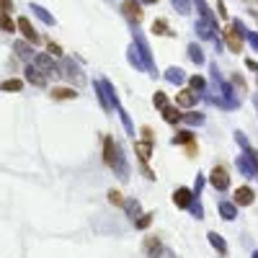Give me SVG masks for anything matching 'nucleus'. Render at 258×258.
<instances>
[{"label":"nucleus","mask_w":258,"mask_h":258,"mask_svg":"<svg viewBox=\"0 0 258 258\" xmlns=\"http://www.w3.org/2000/svg\"><path fill=\"white\" fill-rule=\"evenodd\" d=\"M129 62L134 65V70H142V73H145V65H142V60H140V52H137V47H134V44L129 47Z\"/></svg>","instance_id":"25"},{"label":"nucleus","mask_w":258,"mask_h":258,"mask_svg":"<svg viewBox=\"0 0 258 258\" xmlns=\"http://www.w3.org/2000/svg\"><path fill=\"white\" fill-rule=\"evenodd\" d=\"M116 152H119V145L111 140V137H106L104 140V160H106V165L111 168V163H114V158H116Z\"/></svg>","instance_id":"13"},{"label":"nucleus","mask_w":258,"mask_h":258,"mask_svg":"<svg viewBox=\"0 0 258 258\" xmlns=\"http://www.w3.org/2000/svg\"><path fill=\"white\" fill-rule=\"evenodd\" d=\"M173 5H178L181 13H188V3H186V0H173Z\"/></svg>","instance_id":"45"},{"label":"nucleus","mask_w":258,"mask_h":258,"mask_svg":"<svg viewBox=\"0 0 258 258\" xmlns=\"http://www.w3.org/2000/svg\"><path fill=\"white\" fill-rule=\"evenodd\" d=\"M232 83H235V85H238V88H240V91H245V80H243V77H240V75H235V77H232Z\"/></svg>","instance_id":"47"},{"label":"nucleus","mask_w":258,"mask_h":258,"mask_svg":"<svg viewBox=\"0 0 258 258\" xmlns=\"http://www.w3.org/2000/svg\"><path fill=\"white\" fill-rule=\"evenodd\" d=\"M191 199H194V191H191V188H186V186H178L173 191V201H176V207H181V209H186Z\"/></svg>","instance_id":"10"},{"label":"nucleus","mask_w":258,"mask_h":258,"mask_svg":"<svg viewBox=\"0 0 258 258\" xmlns=\"http://www.w3.org/2000/svg\"><path fill=\"white\" fill-rule=\"evenodd\" d=\"M34 65H37L44 75H62L60 65L52 60V54H37V57H34Z\"/></svg>","instance_id":"4"},{"label":"nucleus","mask_w":258,"mask_h":258,"mask_svg":"<svg viewBox=\"0 0 258 258\" xmlns=\"http://www.w3.org/2000/svg\"><path fill=\"white\" fill-rule=\"evenodd\" d=\"M245 152H248V155H251V158H253V163H256V171H258V152H256L253 147H251V150H245Z\"/></svg>","instance_id":"49"},{"label":"nucleus","mask_w":258,"mask_h":258,"mask_svg":"<svg viewBox=\"0 0 258 258\" xmlns=\"http://www.w3.org/2000/svg\"><path fill=\"white\" fill-rule=\"evenodd\" d=\"M235 140H238V145H240L243 150H251V142L245 140V134H243V132H235Z\"/></svg>","instance_id":"39"},{"label":"nucleus","mask_w":258,"mask_h":258,"mask_svg":"<svg viewBox=\"0 0 258 258\" xmlns=\"http://www.w3.org/2000/svg\"><path fill=\"white\" fill-rule=\"evenodd\" d=\"M165 80H168V83L181 85V83L186 80V75H184V70H181V67H168V70H165Z\"/></svg>","instance_id":"19"},{"label":"nucleus","mask_w":258,"mask_h":258,"mask_svg":"<svg viewBox=\"0 0 258 258\" xmlns=\"http://www.w3.org/2000/svg\"><path fill=\"white\" fill-rule=\"evenodd\" d=\"M191 140H194V134L188 132V129H181V132L173 134V145H188Z\"/></svg>","instance_id":"23"},{"label":"nucleus","mask_w":258,"mask_h":258,"mask_svg":"<svg viewBox=\"0 0 258 258\" xmlns=\"http://www.w3.org/2000/svg\"><path fill=\"white\" fill-rule=\"evenodd\" d=\"M238 168H240V173H243V176H248V178H256V176H258V171H256V163H253V158H251L248 152H245V155H240V158H238Z\"/></svg>","instance_id":"11"},{"label":"nucleus","mask_w":258,"mask_h":258,"mask_svg":"<svg viewBox=\"0 0 258 258\" xmlns=\"http://www.w3.org/2000/svg\"><path fill=\"white\" fill-rule=\"evenodd\" d=\"M181 121H186V124H204V114H181Z\"/></svg>","instance_id":"33"},{"label":"nucleus","mask_w":258,"mask_h":258,"mask_svg":"<svg viewBox=\"0 0 258 258\" xmlns=\"http://www.w3.org/2000/svg\"><path fill=\"white\" fill-rule=\"evenodd\" d=\"M60 70H65L62 75H65V77H70V80H75L77 85H80V83L85 80V77L80 75V70H77V67H75L73 62H65V65H60Z\"/></svg>","instance_id":"15"},{"label":"nucleus","mask_w":258,"mask_h":258,"mask_svg":"<svg viewBox=\"0 0 258 258\" xmlns=\"http://www.w3.org/2000/svg\"><path fill=\"white\" fill-rule=\"evenodd\" d=\"M220 215H222V220H235L238 217V204H230V201H220Z\"/></svg>","instance_id":"17"},{"label":"nucleus","mask_w":258,"mask_h":258,"mask_svg":"<svg viewBox=\"0 0 258 258\" xmlns=\"http://www.w3.org/2000/svg\"><path fill=\"white\" fill-rule=\"evenodd\" d=\"M225 39H227L230 52H240L243 49V39H245V26L240 24V21H232L230 29L225 31Z\"/></svg>","instance_id":"1"},{"label":"nucleus","mask_w":258,"mask_h":258,"mask_svg":"<svg viewBox=\"0 0 258 258\" xmlns=\"http://www.w3.org/2000/svg\"><path fill=\"white\" fill-rule=\"evenodd\" d=\"M121 10H124V16H127L129 21H134V24H140V21H142V8H140L137 0H124Z\"/></svg>","instance_id":"8"},{"label":"nucleus","mask_w":258,"mask_h":258,"mask_svg":"<svg viewBox=\"0 0 258 258\" xmlns=\"http://www.w3.org/2000/svg\"><path fill=\"white\" fill-rule=\"evenodd\" d=\"M114 109H116V114L121 116V121H124V129H127L129 134H134V127H132V121H129V114H127V111H124V109H121V104H116Z\"/></svg>","instance_id":"27"},{"label":"nucleus","mask_w":258,"mask_h":258,"mask_svg":"<svg viewBox=\"0 0 258 258\" xmlns=\"http://www.w3.org/2000/svg\"><path fill=\"white\" fill-rule=\"evenodd\" d=\"M152 217H155V215H150V212H147V215H140L137 220H134V227H137V230H145V227H150Z\"/></svg>","instance_id":"28"},{"label":"nucleus","mask_w":258,"mask_h":258,"mask_svg":"<svg viewBox=\"0 0 258 258\" xmlns=\"http://www.w3.org/2000/svg\"><path fill=\"white\" fill-rule=\"evenodd\" d=\"M245 37H248L251 47H256V49H258V34H253V31H245Z\"/></svg>","instance_id":"43"},{"label":"nucleus","mask_w":258,"mask_h":258,"mask_svg":"<svg viewBox=\"0 0 258 258\" xmlns=\"http://www.w3.org/2000/svg\"><path fill=\"white\" fill-rule=\"evenodd\" d=\"M47 49H49V54H54V57H60V54H62V47H60V44H54V41H47Z\"/></svg>","instance_id":"40"},{"label":"nucleus","mask_w":258,"mask_h":258,"mask_svg":"<svg viewBox=\"0 0 258 258\" xmlns=\"http://www.w3.org/2000/svg\"><path fill=\"white\" fill-rule=\"evenodd\" d=\"M163 119L168 121V124H176V121H181V111H178L176 106H163Z\"/></svg>","instance_id":"20"},{"label":"nucleus","mask_w":258,"mask_h":258,"mask_svg":"<svg viewBox=\"0 0 258 258\" xmlns=\"http://www.w3.org/2000/svg\"><path fill=\"white\" fill-rule=\"evenodd\" d=\"M253 104H256V109H258V96H256V101H253Z\"/></svg>","instance_id":"51"},{"label":"nucleus","mask_w":258,"mask_h":258,"mask_svg":"<svg viewBox=\"0 0 258 258\" xmlns=\"http://www.w3.org/2000/svg\"><path fill=\"white\" fill-rule=\"evenodd\" d=\"M121 207L127 209V215H129V220H132V222L140 217V201H137V199H129V201H124Z\"/></svg>","instance_id":"22"},{"label":"nucleus","mask_w":258,"mask_h":258,"mask_svg":"<svg viewBox=\"0 0 258 258\" xmlns=\"http://www.w3.org/2000/svg\"><path fill=\"white\" fill-rule=\"evenodd\" d=\"M49 96L54 101H67V98H77V91H75V88H52Z\"/></svg>","instance_id":"18"},{"label":"nucleus","mask_w":258,"mask_h":258,"mask_svg":"<svg viewBox=\"0 0 258 258\" xmlns=\"http://www.w3.org/2000/svg\"><path fill=\"white\" fill-rule=\"evenodd\" d=\"M207 238H209V243H212V248H215V251H220V256H227V243H225V238H222L220 232H215V230H212V232L207 235Z\"/></svg>","instance_id":"14"},{"label":"nucleus","mask_w":258,"mask_h":258,"mask_svg":"<svg viewBox=\"0 0 258 258\" xmlns=\"http://www.w3.org/2000/svg\"><path fill=\"white\" fill-rule=\"evenodd\" d=\"M16 29L24 34V39H26V41H31V44H39V41H41V37H39L37 31H34V26H31V21H29V18H18V21H16Z\"/></svg>","instance_id":"5"},{"label":"nucleus","mask_w":258,"mask_h":258,"mask_svg":"<svg viewBox=\"0 0 258 258\" xmlns=\"http://www.w3.org/2000/svg\"><path fill=\"white\" fill-rule=\"evenodd\" d=\"M26 80L31 85H37V88H44V85H47V75H44L37 65H29L26 67Z\"/></svg>","instance_id":"7"},{"label":"nucleus","mask_w":258,"mask_h":258,"mask_svg":"<svg viewBox=\"0 0 258 258\" xmlns=\"http://www.w3.org/2000/svg\"><path fill=\"white\" fill-rule=\"evenodd\" d=\"M109 201H111V204H124V196H121V191H114V188H111V191H109Z\"/></svg>","instance_id":"37"},{"label":"nucleus","mask_w":258,"mask_h":258,"mask_svg":"<svg viewBox=\"0 0 258 258\" xmlns=\"http://www.w3.org/2000/svg\"><path fill=\"white\" fill-rule=\"evenodd\" d=\"M24 88V83L21 80H5V83H0V91H21Z\"/></svg>","instance_id":"34"},{"label":"nucleus","mask_w":258,"mask_h":258,"mask_svg":"<svg viewBox=\"0 0 258 258\" xmlns=\"http://www.w3.org/2000/svg\"><path fill=\"white\" fill-rule=\"evenodd\" d=\"M201 188H204V178H201V176H196V186H194V196H199V194H201Z\"/></svg>","instance_id":"42"},{"label":"nucleus","mask_w":258,"mask_h":258,"mask_svg":"<svg viewBox=\"0 0 258 258\" xmlns=\"http://www.w3.org/2000/svg\"><path fill=\"white\" fill-rule=\"evenodd\" d=\"M155 253H158V256H152V258H173V253L168 251V248H163V245H160V248L155 251Z\"/></svg>","instance_id":"41"},{"label":"nucleus","mask_w":258,"mask_h":258,"mask_svg":"<svg viewBox=\"0 0 258 258\" xmlns=\"http://www.w3.org/2000/svg\"><path fill=\"white\" fill-rule=\"evenodd\" d=\"M253 199H256V194H253L251 186H240L238 191H235V204H240V207L253 204Z\"/></svg>","instance_id":"12"},{"label":"nucleus","mask_w":258,"mask_h":258,"mask_svg":"<svg viewBox=\"0 0 258 258\" xmlns=\"http://www.w3.org/2000/svg\"><path fill=\"white\" fill-rule=\"evenodd\" d=\"M217 31V21H207V18H199L196 21V34L201 39H212Z\"/></svg>","instance_id":"9"},{"label":"nucleus","mask_w":258,"mask_h":258,"mask_svg":"<svg viewBox=\"0 0 258 258\" xmlns=\"http://www.w3.org/2000/svg\"><path fill=\"white\" fill-rule=\"evenodd\" d=\"M134 152H137L140 155V160L142 163H147L150 160V155H152V142H134Z\"/></svg>","instance_id":"16"},{"label":"nucleus","mask_w":258,"mask_h":258,"mask_svg":"<svg viewBox=\"0 0 258 258\" xmlns=\"http://www.w3.org/2000/svg\"><path fill=\"white\" fill-rule=\"evenodd\" d=\"M16 52H18L24 60H29V57H31V47H29L26 41H18V44H16Z\"/></svg>","instance_id":"36"},{"label":"nucleus","mask_w":258,"mask_h":258,"mask_svg":"<svg viewBox=\"0 0 258 258\" xmlns=\"http://www.w3.org/2000/svg\"><path fill=\"white\" fill-rule=\"evenodd\" d=\"M152 104H155V106H158V109L168 106V96H165L163 91H155V96H152Z\"/></svg>","instance_id":"35"},{"label":"nucleus","mask_w":258,"mask_h":258,"mask_svg":"<svg viewBox=\"0 0 258 258\" xmlns=\"http://www.w3.org/2000/svg\"><path fill=\"white\" fill-rule=\"evenodd\" d=\"M158 248H160V240L158 238H150L147 243H145V251H147V253H155Z\"/></svg>","instance_id":"38"},{"label":"nucleus","mask_w":258,"mask_h":258,"mask_svg":"<svg viewBox=\"0 0 258 258\" xmlns=\"http://www.w3.org/2000/svg\"><path fill=\"white\" fill-rule=\"evenodd\" d=\"M196 98H199L196 91H188V88H184L181 93H176V106H181V109H191V106H196Z\"/></svg>","instance_id":"6"},{"label":"nucleus","mask_w":258,"mask_h":258,"mask_svg":"<svg viewBox=\"0 0 258 258\" xmlns=\"http://www.w3.org/2000/svg\"><path fill=\"white\" fill-rule=\"evenodd\" d=\"M186 209L191 212V215H194L196 220H201V217H204V209H201V204H199V201H194V199L188 201V207H186Z\"/></svg>","instance_id":"32"},{"label":"nucleus","mask_w":258,"mask_h":258,"mask_svg":"<svg viewBox=\"0 0 258 258\" xmlns=\"http://www.w3.org/2000/svg\"><path fill=\"white\" fill-rule=\"evenodd\" d=\"M253 258H258V251H253Z\"/></svg>","instance_id":"52"},{"label":"nucleus","mask_w":258,"mask_h":258,"mask_svg":"<svg viewBox=\"0 0 258 258\" xmlns=\"http://www.w3.org/2000/svg\"><path fill=\"white\" fill-rule=\"evenodd\" d=\"M209 184L217 188V191H227L230 188V176H227V168L225 165H215L209 173Z\"/></svg>","instance_id":"3"},{"label":"nucleus","mask_w":258,"mask_h":258,"mask_svg":"<svg viewBox=\"0 0 258 258\" xmlns=\"http://www.w3.org/2000/svg\"><path fill=\"white\" fill-rule=\"evenodd\" d=\"M188 57H191L196 65H204V54H201V49L196 47V44H191V47H188Z\"/></svg>","instance_id":"30"},{"label":"nucleus","mask_w":258,"mask_h":258,"mask_svg":"<svg viewBox=\"0 0 258 258\" xmlns=\"http://www.w3.org/2000/svg\"><path fill=\"white\" fill-rule=\"evenodd\" d=\"M152 34H158V37H165V34H171V29H168V21H165V18L152 21Z\"/></svg>","instance_id":"24"},{"label":"nucleus","mask_w":258,"mask_h":258,"mask_svg":"<svg viewBox=\"0 0 258 258\" xmlns=\"http://www.w3.org/2000/svg\"><path fill=\"white\" fill-rule=\"evenodd\" d=\"M245 65H248V70L258 73V62H256V60H245Z\"/></svg>","instance_id":"48"},{"label":"nucleus","mask_w":258,"mask_h":258,"mask_svg":"<svg viewBox=\"0 0 258 258\" xmlns=\"http://www.w3.org/2000/svg\"><path fill=\"white\" fill-rule=\"evenodd\" d=\"M93 88H96V96H98V101H101V106H104L106 111L111 109V104H109V96H106V88H104V83L101 80H96L93 83Z\"/></svg>","instance_id":"21"},{"label":"nucleus","mask_w":258,"mask_h":258,"mask_svg":"<svg viewBox=\"0 0 258 258\" xmlns=\"http://www.w3.org/2000/svg\"><path fill=\"white\" fill-rule=\"evenodd\" d=\"M31 10H34V13H37V16H39V18L44 21V24H49V26L54 24V18H52V16L47 13V10H44V8H41V5H31Z\"/></svg>","instance_id":"29"},{"label":"nucleus","mask_w":258,"mask_h":258,"mask_svg":"<svg viewBox=\"0 0 258 258\" xmlns=\"http://www.w3.org/2000/svg\"><path fill=\"white\" fill-rule=\"evenodd\" d=\"M145 3H158V0H145Z\"/></svg>","instance_id":"50"},{"label":"nucleus","mask_w":258,"mask_h":258,"mask_svg":"<svg viewBox=\"0 0 258 258\" xmlns=\"http://www.w3.org/2000/svg\"><path fill=\"white\" fill-rule=\"evenodd\" d=\"M142 134H145V142H152V137H155L150 127H142Z\"/></svg>","instance_id":"46"},{"label":"nucleus","mask_w":258,"mask_h":258,"mask_svg":"<svg viewBox=\"0 0 258 258\" xmlns=\"http://www.w3.org/2000/svg\"><path fill=\"white\" fill-rule=\"evenodd\" d=\"M134 47H137V52H140V60H142V65H145V73H152V75H155L152 52H150V47H147V41H145L142 34H134Z\"/></svg>","instance_id":"2"},{"label":"nucleus","mask_w":258,"mask_h":258,"mask_svg":"<svg viewBox=\"0 0 258 258\" xmlns=\"http://www.w3.org/2000/svg\"><path fill=\"white\" fill-rule=\"evenodd\" d=\"M0 10H3V13H10V10H13V3H10V0H0Z\"/></svg>","instance_id":"44"},{"label":"nucleus","mask_w":258,"mask_h":258,"mask_svg":"<svg viewBox=\"0 0 258 258\" xmlns=\"http://www.w3.org/2000/svg\"><path fill=\"white\" fill-rule=\"evenodd\" d=\"M0 29H3V31H10V34L16 31V21H10V16L3 13V10H0Z\"/></svg>","instance_id":"26"},{"label":"nucleus","mask_w":258,"mask_h":258,"mask_svg":"<svg viewBox=\"0 0 258 258\" xmlns=\"http://www.w3.org/2000/svg\"><path fill=\"white\" fill-rule=\"evenodd\" d=\"M188 83H191V91H204L207 88V80L201 75H194V77H188Z\"/></svg>","instance_id":"31"}]
</instances>
